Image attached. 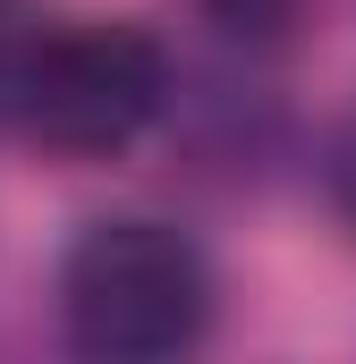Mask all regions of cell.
Returning a JSON list of instances; mask_svg holds the SVG:
<instances>
[{"label":"cell","instance_id":"5b68a950","mask_svg":"<svg viewBox=\"0 0 356 364\" xmlns=\"http://www.w3.org/2000/svg\"><path fill=\"white\" fill-rule=\"evenodd\" d=\"M17 60H26V43H17V0H0V102L17 85Z\"/></svg>","mask_w":356,"mask_h":364},{"label":"cell","instance_id":"3957f363","mask_svg":"<svg viewBox=\"0 0 356 364\" xmlns=\"http://www.w3.org/2000/svg\"><path fill=\"white\" fill-rule=\"evenodd\" d=\"M229 34H246V43H280L288 26H297V0H204Z\"/></svg>","mask_w":356,"mask_h":364},{"label":"cell","instance_id":"7a4b0ae2","mask_svg":"<svg viewBox=\"0 0 356 364\" xmlns=\"http://www.w3.org/2000/svg\"><path fill=\"white\" fill-rule=\"evenodd\" d=\"M162 102H170V60L127 17H85V26L26 43L17 85H9L17 127L68 161H102V153L136 144L162 119Z\"/></svg>","mask_w":356,"mask_h":364},{"label":"cell","instance_id":"277c9868","mask_svg":"<svg viewBox=\"0 0 356 364\" xmlns=\"http://www.w3.org/2000/svg\"><path fill=\"white\" fill-rule=\"evenodd\" d=\"M331 203L356 220V110H348V127L331 136Z\"/></svg>","mask_w":356,"mask_h":364},{"label":"cell","instance_id":"6da1fadb","mask_svg":"<svg viewBox=\"0 0 356 364\" xmlns=\"http://www.w3.org/2000/svg\"><path fill=\"white\" fill-rule=\"evenodd\" d=\"M212 331V263L170 220H93L60 263V348L77 364H187Z\"/></svg>","mask_w":356,"mask_h":364}]
</instances>
